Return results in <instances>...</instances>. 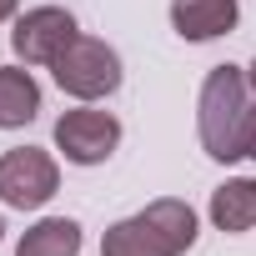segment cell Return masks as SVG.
Here are the masks:
<instances>
[{
  "instance_id": "cell-1",
  "label": "cell",
  "mask_w": 256,
  "mask_h": 256,
  "mask_svg": "<svg viewBox=\"0 0 256 256\" xmlns=\"http://www.w3.org/2000/svg\"><path fill=\"white\" fill-rule=\"evenodd\" d=\"M251 110H256V90L251 76L241 66H216L201 80V100H196V131L211 161H241L246 156V136H251Z\"/></svg>"
},
{
  "instance_id": "cell-2",
  "label": "cell",
  "mask_w": 256,
  "mask_h": 256,
  "mask_svg": "<svg viewBox=\"0 0 256 256\" xmlns=\"http://www.w3.org/2000/svg\"><path fill=\"white\" fill-rule=\"evenodd\" d=\"M196 246V211L176 196L151 201L146 211L116 221L100 236V256H181Z\"/></svg>"
},
{
  "instance_id": "cell-3",
  "label": "cell",
  "mask_w": 256,
  "mask_h": 256,
  "mask_svg": "<svg viewBox=\"0 0 256 256\" xmlns=\"http://www.w3.org/2000/svg\"><path fill=\"white\" fill-rule=\"evenodd\" d=\"M56 86L76 100H100L110 90H120V56L96 40V36H76L60 56H56Z\"/></svg>"
},
{
  "instance_id": "cell-4",
  "label": "cell",
  "mask_w": 256,
  "mask_h": 256,
  "mask_svg": "<svg viewBox=\"0 0 256 256\" xmlns=\"http://www.w3.org/2000/svg\"><path fill=\"white\" fill-rule=\"evenodd\" d=\"M60 191V171L50 161V151L40 146H16L0 156V201L16 211H36Z\"/></svg>"
},
{
  "instance_id": "cell-5",
  "label": "cell",
  "mask_w": 256,
  "mask_h": 256,
  "mask_svg": "<svg viewBox=\"0 0 256 256\" xmlns=\"http://www.w3.org/2000/svg\"><path fill=\"white\" fill-rule=\"evenodd\" d=\"M120 146V120L110 110H66L56 120V151L76 166H100Z\"/></svg>"
},
{
  "instance_id": "cell-6",
  "label": "cell",
  "mask_w": 256,
  "mask_h": 256,
  "mask_svg": "<svg viewBox=\"0 0 256 256\" xmlns=\"http://www.w3.org/2000/svg\"><path fill=\"white\" fill-rule=\"evenodd\" d=\"M76 36H80V30H76V16H70V10H60V6H36V10H26V16L16 20L10 46H16V56H20L26 66H56V56H60Z\"/></svg>"
},
{
  "instance_id": "cell-7",
  "label": "cell",
  "mask_w": 256,
  "mask_h": 256,
  "mask_svg": "<svg viewBox=\"0 0 256 256\" xmlns=\"http://www.w3.org/2000/svg\"><path fill=\"white\" fill-rule=\"evenodd\" d=\"M171 26L181 40H216L236 26V0H171Z\"/></svg>"
},
{
  "instance_id": "cell-8",
  "label": "cell",
  "mask_w": 256,
  "mask_h": 256,
  "mask_svg": "<svg viewBox=\"0 0 256 256\" xmlns=\"http://www.w3.org/2000/svg\"><path fill=\"white\" fill-rule=\"evenodd\" d=\"M40 110V86L20 66H0V131H20Z\"/></svg>"
},
{
  "instance_id": "cell-9",
  "label": "cell",
  "mask_w": 256,
  "mask_h": 256,
  "mask_svg": "<svg viewBox=\"0 0 256 256\" xmlns=\"http://www.w3.org/2000/svg\"><path fill=\"white\" fill-rule=\"evenodd\" d=\"M211 221H216L221 231H231V236L251 231V226H256V181H251V176H236V181L216 186V191H211Z\"/></svg>"
},
{
  "instance_id": "cell-10",
  "label": "cell",
  "mask_w": 256,
  "mask_h": 256,
  "mask_svg": "<svg viewBox=\"0 0 256 256\" xmlns=\"http://www.w3.org/2000/svg\"><path fill=\"white\" fill-rule=\"evenodd\" d=\"M16 256H80V226L70 216H46L20 236Z\"/></svg>"
},
{
  "instance_id": "cell-11",
  "label": "cell",
  "mask_w": 256,
  "mask_h": 256,
  "mask_svg": "<svg viewBox=\"0 0 256 256\" xmlns=\"http://www.w3.org/2000/svg\"><path fill=\"white\" fill-rule=\"evenodd\" d=\"M246 156L256 161V110H251V136H246Z\"/></svg>"
},
{
  "instance_id": "cell-12",
  "label": "cell",
  "mask_w": 256,
  "mask_h": 256,
  "mask_svg": "<svg viewBox=\"0 0 256 256\" xmlns=\"http://www.w3.org/2000/svg\"><path fill=\"white\" fill-rule=\"evenodd\" d=\"M16 6H20V0H0V20H10V16H16Z\"/></svg>"
},
{
  "instance_id": "cell-13",
  "label": "cell",
  "mask_w": 256,
  "mask_h": 256,
  "mask_svg": "<svg viewBox=\"0 0 256 256\" xmlns=\"http://www.w3.org/2000/svg\"><path fill=\"white\" fill-rule=\"evenodd\" d=\"M246 76H251V90H256V60H251V70H246Z\"/></svg>"
},
{
  "instance_id": "cell-14",
  "label": "cell",
  "mask_w": 256,
  "mask_h": 256,
  "mask_svg": "<svg viewBox=\"0 0 256 256\" xmlns=\"http://www.w3.org/2000/svg\"><path fill=\"white\" fill-rule=\"evenodd\" d=\"M0 236H6V221H0Z\"/></svg>"
}]
</instances>
